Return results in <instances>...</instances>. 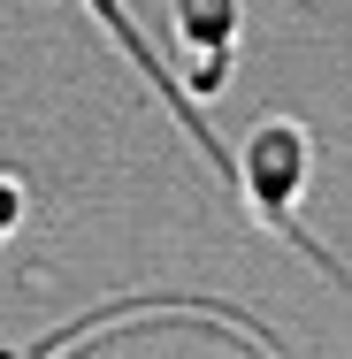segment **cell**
<instances>
[{
	"label": "cell",
	"mask_w": 352,
	"mask_h": 359,
	"mask_svg": "<svg viewBox=\"0 0 352 359\" xmlns=\"http://www.w3.org/2000/svg\"><path fill=\"white\" fill-rule=\"evenodd\" d=\"M306 168H314V145H306V130L291 123V115H268L253 138H245V153H237V176H245V191H253V207H261V222L276 229L283 245H299L322 276H337L345 283V268L299 229V191H306Z\"/></svg>",
	"instance_id": "cell-1"
},
{
	"label": "cell",
	"mask_w": 352,
	"mask_h": 359,
	"mask_svg": "<svg viewBox=\"0 0 352 359\" xmlns=\"http://www.w3.org/2000/svg\"><path fill=\"white\" fill-rule=\"evenodd\" d=\"M169 23H176V46L192 54V100H214L237 46V0H169Z\"/></svg>",
	"instance_id": "cell-2"
},
{
	"label": "cell",
	"mask_w": 352,
	"mask_h": 359,
	"mask_svg": "<svg viewBox=\"0 0 352 359\" xmlns=\"http://www.w3.org/2000/svg\"><path fill=\"white\" fill-rule=\"evenodd\" d=\"M84 8H92V15L107 23V39H115V46H123V54H131V62H138V69H145V84H153V92L169 100V115L184 123V138L200 145V153H207V161H214V168H222V176H237V168H230V153L214 145V130H207V123H200V107H192V92H184L176 76L161 69V62H153V46H145V39H138V23L123 15V0H84Z\"/></svg>",
	"instance_id": "cell-3"
},
{
	"label": "cell",
	"mask_w": 352,
	"mask_h": 359,
	"mask_svg": "<svg viewBox=\"0 0 352 359\" xmlns=\"http://www.w3.org/2000/svg\"><path fill=\"white\" fill-rule=\"evenodd\" d=\"M15 222H23V184H15V176H0V237H8Z\"/></svg>",
	"instance_id": "cell-4"
}]
</instances>
